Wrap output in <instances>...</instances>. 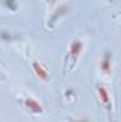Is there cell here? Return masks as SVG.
Segmentation results:
<instances>
[{
  "label": "cell",
  "instance_id": "6da1fadb",
  "mask_svg": "<svg viewBox=\"0 0 121 122\" xmlns=\"http://www.w3.org/2000/svg\"><path fill=\"white\" fill-rule=\"evenodd\" d=\"M81 51H83V41L81 40H73L68 46V50H67V54H66V58H64V65H63V72L64 74L70 72L76 67V62L78 60Z\"/></svg>",
  "mask_w": 121,
  "mask_h": 122
},
{
  "label": "cell",
  "instance_id": "7a4b0ae2",
  "mask_svg": "<svg viewBox=\"0 0 121 122\" xmlns=\"http://www.w3.org/2000/svg\"><path fill=\"white\" fill-rule=\"evenodd\" d=\"M22 104H23V107L30 112L31 115H41V114L44 112L43 105H41L34 97H31V95L24 97V98L22 99Z\"/></svg>",
  "mask_w": 121,
  "mask_h": 122
},
{
  "label": "cell",
  "instance_id": "3957f363",
  "mask_svg": "<svg viewBox=\"0 0 121 122\" xmlns=\"http://www.w3.org/2000/svg\"><path fill=\"white\" fill-rule=\"evenodd\" d=\"M97 92H98V99H100L101 104L105 107L107 112L111 115V111H113V102H111V97H110L108 90H107L104 85H97Z\"/></svg>",
  "mask_w": 121,
  "mask_h": 122
},
{
  "label": "cell",
  "instance_id": "277c9868",
  "mask_svg": "<svg viewBox=\"0 0 121 122\" xmlns=\"http://www.w3.org/2000/svg\"><path fill=\"white\" fill-rule=\"evenodd\" d=\"M31 68H33V71L36 72V75L40 78V80H43V81H49L50 80V74H49V71L38 62V61H31Z\"/></svg>",
  "mask_w": 121,
  "mask_h": 122
},
{
  "label": "cell",
  "instance_id": "5b68a950",
  "mask_svg": "<svg viewBox=\"0 0 121 122\" xmlns=\"http://www.w3.org/2000/svg\"><path fill=\"white\" fill-rule=\"evenodd\" d=\"M100 70L104 72V74H111V70H113V54L111 53H104L103 58H101V64H100Z\"/></svg>",
  "mask_w": 121,
  "mask_h": 122
},
{
  "label": "cell",
  "instance_id": "8992f818",
  "mask_svg": "<svg viewBox=\"0 0 121 122\" xmlns=\"http://www.w3.org/2000/svg\"><path fill=\"white\" fill-rule=\"evenodd\" d=\"M4 6H6L7 9H10L11 11H16L17 7H19V4H17L16 0H4Z\"/></svg>",
  "mask_w": 121,
  "mask_h": 122
},
{
  "label": "cell",
  "instance_id": "52a82bcc",
  "mask_svg": "<svg viewBox=\"0 0 121 122\" xmlns=\"http://www.w3.org/2000/svg\"><path fill=\"white\" fill-rule=\"evenodd\" d=\"M66 98H67V99H70V98H71V99H74V98H76L71 90H67V92H66Z\"/></svg>",
  "mask_w": 121,
  "mask_h": 122
},
{
  "label": "cell",
  "instance_id": "ba28073f",
  "mask_svg": "<svg viewBox=\"0 0 121 122\" xmlns=\"http://www.w3.org/2000/svg\"><path fill=\"white\" fill-rule=\"evenodd\" d=\"M4 80H6V75H4V72L0 70V81H4Z\"/></svg>",
  "mask_w": 121,
  "mask_h": 122
},
{
  "label": "cell",
  "instance_id": "9c48e42d",
  "mask_svg": "<svg viewBox=\"0 0 121 122\" xmlns=\"http://www.w3.org/2000/svg\"><path fill=\"white\" fill-rule=\"evenodd\" d=\"M47 1H49V3H54L56 0H47Z\"/></svg>",
  "mask_w": 121,
  "mask_h": 122
}]
</instances>
